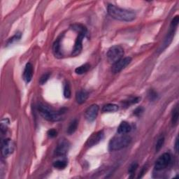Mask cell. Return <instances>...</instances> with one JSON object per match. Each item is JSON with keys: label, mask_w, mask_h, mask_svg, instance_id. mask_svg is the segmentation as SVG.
<instances>
[{"label": "cell", "mask_w": 179, "mask_h": 179, "mask_svg": "<svg viewBox=\"0 0 179 179\" xmlns=\"http://www.w3.org/2000/svg\"><path fill=\"white\" fill-rule=\"evenodd\" d=\"M143 112V108L142 107H138L134 111V114L136 115H139L142 114Z\"/></svg>", "instance_id": "30"}, {"label": "cell", "mask_w": 179, "mask_h": 179, "mask_svg": "<svg viewBox=\"0 0 179 179\" xmlns=\"http://www.w3.org/2000/svg\"><path fill=\"white\" fill-rule=\"evenodd\" d=\"M53 53L55 55V57H62V53L60 50V39H57L55 41L53 46Z\"/></svg>", "instance_id": "15"}, {"label": "cell", "mask_w": 179, "mask_h": 179, "mask_svg": "<svg viewBox=\"0 0 179 179\" xmlns=\"http://www.w3.org/2000/svg\"><path fill=\"white\" fill-rule=\"evenodd\" d=\"M104 137V133L103 131H99V132L93 134L91 135V137L88 138L86 146L88 147H92V146L97 145L103 139Z\"/></svg>", "instance_id": "9"}, {"label": "cell", "mask_w": 179, "mask_h": 179, "mask_svg": "<svg viewBox=\"0 0 179 179\" xmlns=\"http://www.w3.org/2000/svg\"><path fill=\"white\" fill-rule=\"evenodd\" d=\"M175 150L176 152H178V137L176 138V142H175Z\"/></svg>", "instance_id": "31"}, {"label": "cell", "mask_w": 179, "mask_h": 179, "mask_svg": "<svg viewBox=\"0 0 179 179\" xmlns=\"http://www.w3.org/2000/svg\"><path fill=\"white\" fill-rule=\"evenodd\" d=\"M67 162L64 160H58L53 163V167L57 169H64L67 167Z\"/></svg>", "instance_id": "18"}, {"label": "cell", "mask_w": 179, "mask_h": 179, "mask_svg": "<svg viewBox=\"0 0 179 179\" xmlns=\"http://www.w3.org/2000/svg\"><path fill=\"white\" fill-rule=\"evenodd\" d=\"M38 111L44 119L49 121L55 122V121H58L60 119V116L58 113L55 112L51 108L42 104H40L38 106Z\"/></svg>", "instance_id": "4"}, {"label": "cell", "mask_w": 179, "mask_h": 179, "mask_svg": "<svg viewBox=\"0 0 179 179\" xmlns=\"http://www.w3.org/2000/svg\"><path fill=\"white\" fill-rule=\"evenodd\" d=\"M70 144L68 141L67 140H62L57 145L56 149H55V155L57 156H63L65 155L68 153L69 150Z\"/></svg>", "instance_id": "11"}, {"label": "cell", "mask_w": 179, "mask_h": 179, "mask_svg": "<svg viewBox=\"0 0 179 179\" xmlns=\"http://www.w3.org/2000/svg\"><path fill=\"white\" fill-rule=\"evenodd\" d=\"M131 142L132 138L129 135L119 134V135L115 136L111 139L108 144V149L111 151L121 150L129 146Z\"/></svg>", "instance_id": "2"}, {"label": "cell", "mask_w": 179, "mask_h": 179, "mask_svg": "<svg viewBox=\"0 0 179 179\" xmlns=\"http://www.w3.org/2000/svg\"><path fill=\"white\" fill-rule=\"evenodd\" d=\"M64 95L66 98H70L71 97V88H70L69 84L66 83L64 86Z\"/></svg>", "instance_id": "23"}, {"label": "cell", "mask_w": 179, "mask_h": 179, "mask_svg": "<svg viewBox=\"0 0 179 179\" xmlns=\"http://www.w3.org/2000/svg\"><path fill=\"white\" fill-rule=\"evenodd\" d=\"M21 33H16L12 38L9 39L8 42H7V45L9 46V45L13 44L14 43H15L17 41H18V40L21 39Z\"/></svg>", "instance_id": "24"}, {"label": "cell", "mask_w": 179, "mask_h": 179, "mask_svg": "<svg viewBox=\"0 0 179 179\" xmlns=\"http://www.w3.org/2000/svg\"><path fill=\"white\" fill-rule=\"evenodd\" d=\"M164 143H165V137L163 136H161V137L158 138V142L156 143V146H155V150L156 152H158L164 145Z\"/></svg>", "instance_id": "22"}, {"label": "cell", "mask_w": 179, "mask_h": 179, "mask_svg": "<svg viewBox=\"0 0 179 179\" xmlns=\"http://www.w3.org/2000/svg\"><path fill=\"white\" fill-rule=\"evenodd\" d=\"M90 65L89 64H83L81 65V66L77 67L76 69H75V72L77 74H85V73L88 72V70L90 69Z\"/></svg>", "instance_id": "17"}, {"label": "cell", "mask_w": 179, "mask_h": 179, "mask_svg": "<svg viewBox=\"0 0 179 179\" xmlns=\"http://www.w3.org/2000/svg\"><path fill=\"white\" fill-rule=\"evenodd\" d=\"M32 76H33V67L31 63H27L24 70L23 79L25 82L28 84L32 80Z\"/></svg>", "instance_id": "12"}, {"label": "cell", "mask_w": 179, "mask_h": 179, "mask_svg": "<svg viewBox=\"0 0 179 179\" xmlns=\"http://www.w3.org/2000/svg\"><path fill=\"white\" fill-rule=\"evenodd\" d=\"M99 112V107L97 104H93L85 111V116L86 120L89 122H93L98 115Z\"/></svg>", "instance_id": "10"}, {"label": "cell", "mask_w": 179, "mask_h": 179, "mask_svg": "<svg viewBox=\"0 0 179 179\" xmlns=\"http://www.w3.org/2000/svg\"><path fill=\"white\" fill-rule=\"evenodd\" d=\"M178 22H179V17H178V16H176V17L173 18V19L172 20V21H171V28L172 29L175 28V27L178 25Z\"/></svg>", "instance_id": "27"}, {"label": "cell", "mask_w": 179, "mask_h": 179, "mask_svg": "<svg viewBox=\"0 0 179 179\" xmlns=\"http://www.w3.org/2000/svg\"><path fill=\"white\" fill-rule=\"evenodd\" d=\"M50 76V73H46V74H44L41 76V77L40 78L39 80V84L41 85H44L47 82V80L49 79V77Z\"/></svg>", "instance_id": "25"}, {"label": "cell", "mask_w": 179, "mask_h": 179, "mask_svg": "<svg viewBox=\"0 0 179 179\" xmlns=\"http://www.w3.org/2000/svg\"><path fill=\"white\" fill-rule=\"evenodd\" d=\"M178 108L177 106H176V107L173 108L172 117H171V122H172L173 125H176L178 122Z\"/></svg>", "instance_id": "20"}, {"label": "cell", "mask_w": 179, "mask_h": 179, "mask_svg": "<svg viewBox=\"0 0 179 179\" xmlns=\"http://www.w3.org/2000/svg\"><path fill=\"white\" fill-rule=\"evenodd\" d=\"M118 110V106L114 104H108L104 105L102 108L103 112H115Z\"/></svg>", "instance_id": "16"}, {"label": "cell", "mask_w": 179, "mask_h": 179, "mask_svg": "<svg viewBox=\"0 0 179 179\" xmlns=\"http://www.w3.org/2000/svg\"><path fill=\"white\" fill-rule=\"evenodd\" d=\"M107 11L111 17L120 21L130 22L136 18V14L134 12L120 8V7L113 4L108 5Z\"/></svg>", "instance_id": "1"}, {"label": "cell", "mask_w": 179, "mask_h": 179, "mask_svg": "<svg viewBox=\"0 0 179 179\" xmlns=\"http://www.w3.org/2000/svg\"><path fill=\"white\" fill-rule=\"evenodd\" d=\"M137 168H138V164L137 162L132 163V165H131L130 167V168H129V173H130V174L133 175L134 173H135L136 170L137 169Z\"/></svg>", "instance_id": "26"}, {"label": "cell", "mask_w": 179, "mask_h": 179, "mask_svg": "<svg viewBox=\"0 0 179 179\" xmlns=\"http://www.w3.org/2000/svg\"><path fill=\"white\" fill-rule=\"evenodd\" d=\"M131 61H132V58L130 57H126L120 60L119 61H118L116 63L113 64L111 69L112 72L113 74H117V73L121 72L130 64Z\"/></svg>", "instance_id": "7"}, {"label": "cell", "mask_w": 179, "mask_h": 179, "mask_svg": "<svg viewBox=\"0 0 179 179\" xmlns=\"http://www.w3.org/2000/svg\"><path fill=\"white\" fill-rule=\"evenodd\" d=\"M72 29H74V31L79 32H87V29L85 28V27L84 25L80 24H74L72 26Z\"/></svg>", "instance_id": "21"}, {"label": "cell", "mask_w": 179, "mask_h": 179, "mask_svg": "<svg viewBox=\"0 0 179 179\" xmlns=\"http://www.w3.org/2000/svg\"><path fill=\"white\" fill-rule=\"evenodd\" d=\"M15 145L14 142L9 138H5L2 142V155L4 158L9 157L14 151Z\"/></svg>", "instance_id": "5"}, {"label": "cell", "mask_w": 179, "mask_h": 179, "mask_svg": "<svg viewBox=\"0 0 179 179\" xmlns=\"http://www.w3.org/2000/svg\"><path fill=\"white\" fill-rule=\"evenodd\" d=\"M124 50L120 46H113L108 49L107 52V60L110 64H115L123 58Z\"/></svg>", "instance_id": "3"}, {"label": "cell", "mask_w": 179, "mask_h": 179, "mask_svg": "<svg viewBox=\"0 0 179 179\" xmlns=\"http://www.w3.org/2000/svg\"><path fill=\"white\" fill-rule=\"evenodd\" d=\"M171 158L169 153H164L156 161L155 165V169L161 171L165 169L171 162Z\"/></svg>", "instance_id": "6"}, {"label": "cell", "mask_w": 179, "mask_h": 179, "mask_svg": "<svg viewBox=\"0 0 179 179\" xmlns=\"http://www.w3.org/2000/svg\"><path fill=\"white\" fill-rule=\"evenodd\" d=\"M77 127H78V121L77 120H74L69 125V127H68V129H67V133L70 135L72 134H74L76 132V130H77Z\"/></svg>", "instance_id": "19"}, {"label": "cell", "mask_w": 179, "mask_h": 179, "mask_svg": "<svg viewBox=\"0 0 179 179\" xmlns=\"http://www.w3.org/2000/svg\"><path fill=\"white\" fill-rule=\"evenodd\" d=\"M88 97V93L85 91V90H80V91H79L76 93V102L80 104L84 103L85 101L87 100Z\"/></svg>", "instance_id": "14"}, {"label": "cell", "mask_w": 179, "mask_h": 179, "mask_svg": "<svg viewBox=\"0 0 179 179\" xmlns=\"http://www.w3.org/2000/svg\"><path fill=\"white\" fill-rule=\"evenodd\" d=\"M131 130H132V127L127 122H122L120 124L119 127L118 128V133L120 134H126L129 133Z\"/></svg>", "instance_id": "13"}, {"label": "cell", "mask_w": 179, "mask_h": 179, "mask_svg": "<svg viewBox=\"0 0 179 179\" xmlns=\"http://www.w3.org/2000/svg\"><path fill=\"white\" fill-rule=\"evenodd\" d=\"M47 134L50 138H54V137H55L57 136V131L55 130L51 129V130H50L48 131Z\"/></svg>", "instance_id": "29"}, {"label": "cell", "mask_w": 179, "mask_h": 179, "mask_svg": "<svg viewBox=\"0 0 179 179\" xmlns=\"http://www.w3.org/2000/svg\"><path fill=\"white\" fill-rule=\"evenodd\" d=\"M86 32H83L79 33L76 40L74 49H73L72 51V55H74V56H76V55H79L80 52H81L83 49V40H84L85 34H86Z\"/></svg>", "instance_id": "8"}, {"label": "cell", "mask_w": 179, "mask_h": 179, "mask_svg": "<svg viewBox=\"0 0 179 179\" xmlns=\"http://www.w3.org/2000/svg\"><path fill=\"white\" fill-rule=\"evenodd\" d=\"M158 97V94L156 93L154 90H150L149 93H148V97L150 100H155Z\"/></svg>", "instance_id": "28"}]
</instances>
